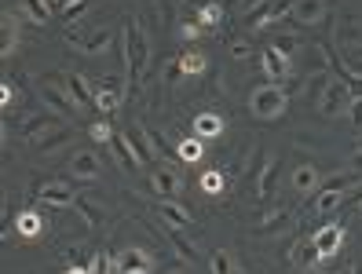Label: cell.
<instances>
[{
	"label": "cell",
	"mask_w": 362,
	"mask_h": 274,
	"mask_svg": "<svg viewBox=\"0 0 362 274\" xmlns=\"http://www.w3.org/2000/svg\"><path fill=\"white\" fill-rule=\"evenodd\" d=\"M161 238H168V245L176 249V256H180L183 263H194V245L187 242V234H183L180 227H173V223H165V234H161Z\"/></svg>",
	"instance_id": "cell-23"
},
{
	"label": "cell",
	"mask_w": 362,
	"mask_h": 274,
	"mask_svg": "<svg viewBox=\"0 0 362 274\" xmlns=\"http://www.w3.org/2000/svg\"><path fill=\"white\" fill-rule=\"evenodd\" d=\"M344 205H362V179L351 186V191H348V198H344Z\"/></svg>",
	"instance_id": "cell-46"
},
{
	"label": "cell",
	"mask_w": 362,
	"mask_h": 274,
	"mask_svg": "<svg viewBox=\"0 0 362 274\" xmlns=\"http://www.w3.org/2000/svg\"><path fill=\"white\" fill-rule=\"evenodd\" d=\"M66 274H92V270H88V267H70Z\"/></svg>",
	"instance_id": "cell-49"
},
{
	"label": "cell",
	"mask_w": 362,
	"mask_h": 274,
	"mask_svg": "<svg viewBox=\"0 0 362 274\" xmlns=\"http://www.w3.org/2000/svg\"><path fill=\"white\" fill-rule=\"evenodd\" d=\"M289 110V88L279 81H260L249 92V114L257 121H279Z\"/></svg>",
	"instance_id": "cell-2"
},
{
	"label": "cell",
	"mask_w": 362,
	"mask_h": 274,
	"mask_svg": "<svg viewBox=\"0 0 362 274\" xmlns=\"http://www.w3.org/2000/svg\"><path fill=\"white\" fill-rule=\"evenodd\" d=\"M55 4H59V11H62V8H66V4H74V0H55Z\"/></svg>",
	"instance_id": "cell-51"
},
{
	"label": "cell",
	"mask_w": 362,
	"mask_h": 274,
	"mask_svg": "<svg viewBox=\"0 0 362 274\" xmlns=\"http://www.w3.org/2000/svg\"><path fill=\"white\" fill-rule=\"evenodd\" d=\"M151 179H154V194L158 198H176L183 191V179L176 172V161H165V165H154L151 168Z\"/></svg>",
	"instance_id": "cell-8"
},
{
	"label": "cell",
	"mask_w": 362,
	"mask_h": 274,
	"mask_svg": "<svg viewBox=\"0 0 362 274\" xmlns=\"http://www.w3.org/2000/svg\"><path fill=\"white\" fill-rule=\"evenodd\" d=\"M121 40H124V70H129V81H143L146 70H151V37L139 26V18L129 15L124 18V30H121Z\"/></svg>",
	"instance_id": "cell-1"
},
{
	"label": "cell",
	"mask_w": 362,
	"mask_h": 274,
	"mask_svg": "<svg viewBox=\"0 0 362 274\" xmlns=\"http://www.w3.org/2000/svg\"><path fill=\"white\" fill-rule=\"evenodd\" d=\"M212 274H234V263H230V252L227 249L212 252Z\"/></svg>",
	"instance_id": "cell-37"
},
{
	"label": "cell",
	"mask_w": 362,
	"mask_h": 274,
	"mask_svg": "<svg viewBox=\"0 0 362 274\" xmlns=\"http://www.w3.org/2000/svg\"><path fill=\"white\" fill-rule=\"evenodd\" d=\"M318 260H322V256H318V249H315V238H300L293 245V263L300 270H315Z\"/></svg>",
	"instance_id": "cell-22"
},
{
	"label": "cell",
	"mask_w": 362,
	"mask_h": 274,
	"mask_svg": "<svg viewBox=\"0 0 362 274\" xmlns=\"http://www.w3.org/2000/svg\"><path fill=\"white\" fill-rule=\"evenodd\" d=\"M286 220H289V213H282V208H279V213H267L257 230H260V234H267V230H279V223H286Z\"/></svg>",
	"instance_id": "cell-39"
},
{
	"label": "cell",
	"mask_w": 362,
	"mask_h": 274,
	"mask_svg": "<svg viewBox=\"0 0 362 274\" xmlns=\"http://www.w3.org/2000/svg\"><path fill=\"white\" fill-rule=\"evenodd\" d=\"M180 157H183L187 165H198V161L205 157V143H202L198 136H190V139H180Z\"/></svg>",
	"instance_id": "cell-31"
},
{
	"label": "cell",
	"mask_w": 362,
	"mask_h": 274,
	"mask_svg": "<svg viewBox=\"0 0 362 274\" xmlns=\"http://www.w3.org/2000/svg\"><path fill=\"white\" fill-rule=\"evenodd\" d=\"M66 143H70V129H62V132H55L52 139H40L37 150H40V154H55V150H62Z\"/></svg>",
	"instance_id": "cell-36"
},
{
	"label": "cell",
	"mask_w": 362,
	"mask_h": 274,
	"mask_svg": "<svg viewBox=\"0 0 362 274\" xmlns=\"http://www.w3.org/2000/svg\"><path fill=\"white\" fill-rule=\"evenodd\" d=\"M48 132H62L59 114H33V117H26L23 124H18V139L30 143V146H37L40 139H48Z\"/></svg>",
	"instance_id": "cell-4"
},
{
	"label": "cell",
	"mask_w": 362,
	"mask_h": 274,
	"mask_svg": "<svg viewBox=\"0 0 362 274\" xmlns=\"http://www.w3.org/2000/svg\"><path fill=\"white\" fill-rule=\"evenodd\" d=\"M55 81L70 92V99L77 102V107L95 110V88L88 84V77H81V73H55Z\"/></svg>",
	"instance_id": "cell-7"
},
{
	"label": "cell",
	"mask_w": 362,
	"mask_h": 274,
	"mask_svg": "<svg viewBox=\"0 0 362 274\" xmlns=\"http://www.w3.org/2000/svg\"><path fill=\"white\" fill-rule=\"evenodd\" d=\"M124 139H129V146L136 150V157H139L143 168H154V154H158V150H154V143H151V136H146L143 124H132V129L124 132Z\"/></svg>",
	"instance_id": "cell-16"
},
{
	"label": "cell",
	"mask_w": 362,
	"mask_h": 274,
	"mask_svg": "<svg viewBox=\"0 0 362 274\" xmlns=\"http://www.w3.org/2000/svg\"><path fill=\"white\" fill-rule=\"evenodd\" d=\"M322 274H340V270H337V267H329V270H322Z\"/></svg>",
	"instance_id": "cell-52"
},
{
	"label": "cell",
	"mask_w": 362,
	"mask_h": 274,
	"mask_svg": "<svg viewBox=\"0 0 362 274\" xmlns=\"http://www.w3.org/2000/svg\"><path fill=\"white\" fill-rule=\"evenodd\" d=\"M274 48H279L282 55H293L296 48H300V37H296V33H279V37H274Z\"/></svg>",
	"instance_id": "cell-38"
},
{
	"label": "cell",
	"mask_w": 362,
	"mask_h": 274,
	"mask_svg": "<svg viewBox=\"0 0 362 274\" xmlns=\"http://www.w3.org/2000/svg\"><path fill=\"white\" fill-rule=\"evenodd\" d=\"M11 102H15V84H11V77H8V81H4V99H0V107L11 110Z\"/></svg>",
	"instance_id": "cell-44"
},
{
	"label": "cell",
	"mask_w": 362,
	"mask_h": 274,
	"mask_svg": "<svg viewBox=\"0 0 362 274\" xmlns=\"http://www.w3.org/2000/svg\"><path fill=\"white\" fill-rule=\"evenodd\" d=\"M40 99H45L59 117H74L77 114V102L70 99V92H62L59 84H40Z\"/></svg>",
	"instance_id": "cell-18"
},
{
	"label": "cell",
	"mask_w": 362,
	"mask_h": 274,
	"mask_svg": "<svg viewBox=\"0 0 362 274\" xmlns=\"http://www.w3.org/2000/svg\"><path fill=\"white\" fill-rule=\"evenodd\" d=\"M23 15L30 18V23H37V26H48L52 8L45 4V0H23Z\"/></svg>",
	"instance_id": "cell-32"
},
{
	"label": "cell",
	"mask_w": 362,
	"mask_h": 274,
	"mask_svg": "<svg viewBox=\"0 0 362 274\" xmlns=\"http://www.w3.org/2000/svg\"><path fill=\"white\" fill-rule=\"evenodd\" d=\"M11 227L18 230V238H26V242H33V238H40V234H48V220L40 216L37 208H23V213L15 216Z\"/></svg>",
	"instance_id": "cell-15"
},
{
	"label": "cell",
	"mask_w": 362,
	"mask_h": 274,
	"mask_svg": "<svg viewBox=\"0 0 362 274\" xmlns=\"http://www.w3.org/2000/svg\"><path fill=\"white\" fill-rule=\"evenodd\" d=\"M279 172H282L279 157L264 150V154H260V176H257V198H260V201H267V198L274 194V183H279Z\"/></svg>",
	"instance_id": "cell-11"
},
{
	"label": "cell",
	"mask_w": 362,
	"mask_h": 274,
	"mask_svg": "<svg viewBox=\"0 0 362 274\" xmlns=\"http://www.w3.org/2000/svg\"><path fill=\"white\" fill-rule=\"evenodd\" d=\"M230 55H234V59H249V44H245V40H234V44H230Z\"/></svg>",
	"instance_id": "cell-47"
},
{
	"label": "cell",
	"mask_w": 362,
	"mask_h": 274,
	"mask_svg": "<svg viewBox=\"0 0 362 274\" xmlns=\"http://www.w3.org/2000/svg\"><path fill=\"white\" fill-rule=\"evenodd\" d=\"M176 59H180V70H183L187 77H202V73L209 70V59H205V52H198V48H187V52H180Z\"/></svg>",
	"instance_id": "cell-25"
},
{
	"label": "cell",
	"mask_w": 362,
	"mask_h": 274,
	"mask_svg": "<svg viewBox=\"0 0 362 274\" xmlns=\"http://www.w3.org/2000/svg\"><path fill=\"white\" fill-rule=\"evenodd\" d=\"M274 15V0H257V4L245 8V26L249 30H267Z\"/></svg>",
	"instance_id": "cell-21"
},
{
	"label": "cell",
	"mask_w": 362,
	"mask_h": 274,
	"mask_svg": "<svg viewBox=\"0 0 362 274\" xmlns=\"http://www.w3.org/2000/svg\"><path fill=\"white\" fill-rule=\"evenodd\" d=\"M121 102H124V84L117 77H103L99 88H95V110L103 117H110V114L121 110Z\"/></svg>",
	"instance_id": "cell-5"
},
{
	"label": "cell",
	"mask_w": 362,
	"mask_h": 274,
	"mask_svg": "<svg viewBox=\"0 0 362 274\" xmlns=\"http://www.w3.org/2000/svg\"><path fill=\"white\" fill-rule=\"evenodd\" d=\"M37 201L48 208H74L77 194L70 183H45V186H37Z\"/></svg>",
	"instance_id": "cell-10"
},
{
	"label": "cell",
	"mask_w": 362,
	"mask_h": 274,
	"mask_svg": "<svg viewBox=\"0 0 362 274\" xmlns=\"http://www.w3.org/2000/svg\"><path fill=\"white\" fill-rule=\"evenodd\" d=\"M344 198H348V191H337V186H322V191H318V198H315V213L329 216V213H337V208L344 205Z\"/></svg>",
	"instance_id": "cell-26"
},
{
	"label": "cell",
	"mask_w": 362,
	"mask_h": 274,
	"mask_svg": "<svg viewBox=\"0 0 362 274\" xmlns=\"http://www.w3.org/2000/svg\"><path fill=\"white\" fill-rule=\"evenodd\" d=\"M194 136H198L202 143H209V139H220V136H223V117H220L216 110H205V114H198V117H194Z\"/></svg>",
	"instance_id": "cell-20"
},
{
	"label": "cell",
	"mask_w": 362,
	"mask_h": 274,
	"mask_svg": "<svg viewBox=\"0 0 362 274\" xmlns=\"http://www.w3.org/2000/svg\"><path fill=\"white\" fill-rule=\"evenodd\" d=\"M74 208H77V213H81V220H84V227H88V230L103 227V208H99V205H92L88 198H81V194H77Z\"/></svg>",
	"instance_id": "cell-30"
},
{
	"label": "cell",
	"mask_w": 362,
	"mask_h": 274,
	"mask_svg": "<svg viewBox=\"0 0 362 274\" xmlns=\"http://www.w3.org/2000/svg\"><path fill=\"white\" fill-rule=\"evenodd\" d=\"M117 267H121V274H154L158 263L146 249H124L117 256Z\"/></svg>",
	"instance_id": "cell-13"
},
{
	"label": "cell",
	"mask_w": 362,
	"mask_h": 274,
	"mask_svg": "<svg viewBox=\"0 0 362 274\" xmlns=\"http://www.w3.org/2000/svg\"><path fill=\"white\" fill-rule=\"evenodd\" d=\"M183 70H180V59H173V62H168V66H165V81L168 84H176V77H180Z\"/></svg>",
	"instance_id": "cell-45"
},
{
	"label": "cell",
	"mask_w": 362,
	"mask_h": 274,
	"mask_svg": "<svg viewBox=\"0 0 362 274\" xmlns=\"http://www.w3.org/2000/svg\"><path fill=\"white\" fill-rule=\"evenodd\" d=\"M348 165H351V172H362V139L355 143V150H351V157H348Z\"/></svg>",
	"instance_id": "cell-43"
},
{
	"label": "cell",
	"mask_w": 362,
	"mask_h": 274,
	"mask_svg": "<svg viewBox=\"0 0 362 274\" xmlns=\"http://www.w3.org/2000/svg\"><path fill=\"white\" fill-rule=\"evenodd\" d=\"M348 274H362V260H355V263H351V270H348Z\"/></svg>",
	"instance_id": "cell-50"
},
{
	"label": "cell",
	"mask_w": 362,
	"mask_h": 274,
	"mask_svg": "<svg viewBox=\"0 0 362 274\" xmlns=\"http://www.w3.org/2000/svg\"><path fill=\"white\" fill-rule=\"evenodd\" d=\"M180 37H183V40H198V37H202V23H198V18H194V23H183V26H180Z\"/></svg>",
	"instance_id": "cell-41"
},
{
	"label": "cell",
	"mask_w": 362,
	"mask_h": 274,
	"mask_svg": "<svg viewBox=\"0 0 362 274\" xmlns=\"http://www.w3.org/2000/svg\"><path fill=\"white\" fill-rule=\"evenodd\" d=\"M348 117H351V124H355V132H362V99H355V102H351Z\"/></svg>",
	"instance_id": "cell-42"
},
{
	"label": "cell",
	"mask_w": 362,
	"mask_h": 274,
	"mask_svg": "<svg viewBox=\"0 0 362 274\" xmlns=\"http://www.w3.org/2000/svg\"><path fill=\"white\" fill-rule=\"evenodd\" d=\"M70 176L81 183H95L103 176V161L95 150H74L70 154Z\"/></svg>",
	"instance_id": "cell-9"
},
{
	"label": "cell",
	"mask_w": 362,
	"mask_h": 274,
	"mask_svg": "<svg viewBox=\"0 0 362 274\" xmlns=\"http://www.w3.org/2000/svg\"><path fill=\"white\" fill-rule=\"evenodd\" d=\"M45 4H48V8H55V0H45Z\"/></svg>",
	"instance_id": "cell-53"
},
{
	"label": "cell",
	"mask_w": 362,
	"mask_h": 274,
	"mask_svg": "<svg viewBox=\"0 0 362 274\" xmlns=\"http://www.w3.org/2000/svg\"><path fill=\"white\" fill-rule=\"evenodd\" d=\"M66 44L77 48L81 55H103V52H110L114 33H110V30H99V33H92V37H70V33H66Z\"/></svg>",
	"instance_id": "cell-14"
},
{
	"label": "cell",
	"mask_w": 362,
	"mask_h": 274,
	"mask_svg": "<svg viewBox=\"0 0 362 274\" xmlns=\"http://www.w3.org/2000/svg\"><path fill=\"white\" fill-rule=\"evenodd\" d=\"M337 40H340L344 48H358V44H362V26L355 23L351 15L340 18V26H337Z\"/></svg>",
	"instance_id": "cell-29"
},
{
	"label": "cell",
	"mask_w": 362,
	"mask_h": 274,
	"mask_svg": "<svg viewBox=\"0 0 362 274\" xmlns=\"http://www.w3.org/2000/svg\"><path fill=\"white\" fill-rule=\"evenodd\" d=\"M18 18L11 15V11H4V59H11L15 55V40H18Z\"/></svg>",
	"instance_id": "cell-33"
},
{
	"label": "cell",
	"mask_w": 362,
	"mask_h": 274,
	"mask_svg": "<svg viewBox=\"0 0 362 274\" xmlns=\"http://www.w3.org/2000/svg\"><path fill=\"white\" fill-rule=\"evenodd\" d=\"M315 249H318V256H337V252H340V245H344V227H340V223H326V227H318L315 230Z\"/></svg>",
	"instance_id": "cell-12"
},
{
	"label": "cell",
	"mask_w": 362,
	"mask_h": 274,
	"mask_svg": "<svg viewBox=\"0 0 362 274\" xmlns=\"http://www.w3.org/2000/svg\"><path fill=\"white\" fill-rule=\"evenodd\" d=\"M88 4H92V0H74V4H66V8L59 11V15H62V23H74V18H81V11L88 8Z\"/></svg>",
	"instance_id": "cell-40"
},
{
	"label": "cell",
	"mask_w": 362,
	"mask_h": 274,
	"mask_svg": "<svg viewBox=\"0 0 362 274\" xmlns=\"http://www.w3.org/2000/svg\"><path fill=\"white\" fill-rule=\"evenodd\" d=\"M234 274H242V270H234Z\"/></svg>",
	"instance_id": "cell-54"
},
{
	"label": "cell",
	"mask_w": 362,
	"mask_h": 274,
	"mask_svg": "<svg viewBox=\"0 0 362 274\" xmlns=\"http://www.w3.org/2000/svg\"><path fill=\"white\" fill-rule=\"evenodd\" d=\"M88 136H92V139H95L99 146H110L117 132H114V129H110V124H106V121H92V124H88Z\"/></svg>",
	"instance_id": "cell-35"
},
{
	"label": "cell",
	"mask_w": 362,
	"mask_h": 274,
	"mask_svg": "<svg viewBox=\"0 0 362 274\" xmlns=\"http://www.w3.org/2000/svg\"><path fill=\"white\" fill-rule=\"evenodd\" d=\"M326 15H329V0H296V8H293L289 18L300 30H315V26L326 23Z\"/></svg>",
	"instance_id": "cell-6"
},
{
	"label": "cell",
	"mask_w": 362,
	"mask_h": 274,
	"mask_svg": "<svg viewBox=\"0 0 362 274\" xmlns=\"http://www.w3.org/2000/svg\"><path fill=\"white\" fill-rule=\"evenodd\" d=\"M84 267H88L92 274H103V252H95V256H88V263H84Z\"/></svg>",
	"instance_id": "cell-48"
},
{
	"label": "cell",
	"mask_w": 362,
	"mask_h": 274,
	"mask_svg": "<svg viewBox=\"0 0 362 274\" xmlns=\"http://www.w3.org/2000/svg\"><path fill=\"white\" fill-rule=\"evenodd\" d=\"M194 18L202 23V30H220L223 26V4H220V0H205Z\"/></svg>",
	"instance_id": "cell-28"
},
{
	"label": "cell",
	"mask_w": 362,
	"mask_h": 274,
	"mask_svg": "<svg viewBox=\"0 0 362 274\" xmlns=\"http://www.w3.org/2000/svg\"><path fill=\"white\" fill-rule=\"evenodd\" d=\"M110 150L117 154V161H121V168H124V172H136V168H143V165H139V157H136V150L129 146V139H124V132H117V136H114Z\"/></svg>",
	"instance_id": "cell-27"
},
{
	"label": "cell",
	"mask_w": 362,
	"mask_h": 274,
	"mask_svg": "<svg viewBox=\"0 0 362 274\" xmlns=\"http://www.w3.org/2000/svg\"><path fill=\"white\" fill-rule=\"evenodd\" d=\"M260 66H264V77L267 81H282V77H289L293 73V62H289V55H282L279 48H264V55H260Z\"/></svg>",
	"instance_id": "cell-17"
},
{
	"label": "cell",
	"mask_w": 362,
	"mask_h": 274,
	"mask_svg": "<svg viewBox=\"0 0 362 274\" xmlns=\"http://www.w3.org/2000/svg\"><path fill=\"white\" fill-rule=\"evenodd\" d=\"M358 213H362V205H358Z\"/></svg>",
	"instance_id": "cell-55"
},
{
	"label": "cell",
	"mask_w": 362,
	"mask_h": 274,
	"mask_svg": "<svg viewBox=\"0 0 362 274\" xmlns=\"http://www.w3.org/2000/svg\"><path fill=\"white\" fill-rule=\"evenodd\" d=\"M318 183H322V176H318V168L311 161H300L293 168V191L300 194V198H311L318 191Z\"/></svg>",
	"instance_id": "cell-19"
},
{
	"label": "cell",
	"mask_w": 362,
	"mask_h": 274,
	"mask_svg": "<svg viewBox=\"0 0 362 274\" xmlns=\"http://www.w3.org/2000/svg\"><path fill=\"white\" fill-rule=\"evenodd\" d=\"M202 191H205L209 198L223 194V172H220V168H209V172L202 176Z\"/></svg>",
	"instance_id": "cell-34"
},
{
	"label": "cell",
	"mask_w": 362,
	"mask_h": 274,
	"mask_svg": "<svg viewBox=\"0 0 362 274\" xmlns=\"http://www.w3.org/2000/svg\"><path fill=\"white\" fill-rule=\"evenodd\" d=\"M315 110L322 114V117H340V114H348L351 110V88H348V81H340V77H315Z\"/></svg>",
	"instance_id": "cell-3"
},
{
	"label": "cell",
	"mask_w": 362,
	"mask_h": 274,
	"mask_svg": "<svg viewBox=\"0 0 362 274\" xmlns=\"http://www.w3.org/2000/svg\"><path fill=\"white\" fill-rule=\"evenodd\" d=\"M161 216H165V223H173V227H180V230L194 227V216H190L187 208H183L180 201H173V198H165V201H161Z\"/></svg>",
	"instance_id": "cell-24"
}]
</instances>
